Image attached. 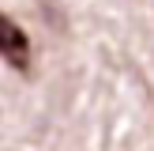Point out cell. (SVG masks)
I'll use <instances>...</instances> for the list:
<instances>
[{
  "label": "cell",
  "instance_id": "6da1fadb",
  "mask_svg": "<svg viewBox=\"0 0 154 151\" xmlns=\"http://www.w3.org/2000/svg\"><path fill=\"white\" fill-rule=\"evenodd\" d=\"M0 57L15 68V72H30V38L11 15L0 11Z\"/></svg>",
  "mask_w": 154,
  "mask_h": 151
}]
</instances>
